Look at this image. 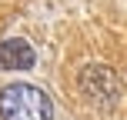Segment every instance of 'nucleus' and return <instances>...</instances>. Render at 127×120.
<instances>
[{
  "instance_id": "nucleus-1",
  "label": "nucleus",
  "mask_w": 127,
  "mask_h": 120,
  "mask_svg": "<svg viewBox=\"0 0 127 120\" xmlns=\"http://www.w3.org/2000/svg\"><path fill=\"white\" fill-rule=\"evenodd\" d=\"M0 117L3 120H50L54 103L33 83H10L0 90Z\"/></svg>"
},
{
  "instance_id": "nucleus-2",
  "label": "nucleus",
  "mask_w": 127,
  "mask_h": 120,
  "mask_svg": "<svg viewBox=\"0 0 127 120\" xmlns=\"http://www.w3.org/2000/svg\"><path fill=\"white\" fill-rule=\"evenodd\" d=\"M33 67V47L24 37H10L0 44V70H27Z\"/></svg>"
}]
</instances>
